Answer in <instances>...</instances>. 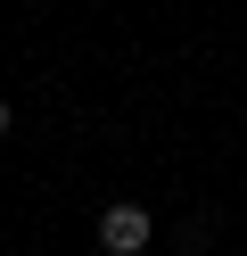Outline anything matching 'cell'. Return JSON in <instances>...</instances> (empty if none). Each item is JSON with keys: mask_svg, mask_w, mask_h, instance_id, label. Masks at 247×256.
<instances>
[{"mask_svg": "<svg viewBox=\"0 0 247 256\" xmlns=\"http://www.w3.org/2000/svg\"><path fill=\"white\" fill-rule=\"evenodd\" d=\"M148 240H157V223H148L140 198H115L107 215H99V248H107V256H140Z\"/></svg>", "mask_w": 247, "mask_h": 256, "instance_id": "cell-1", "label": "cell"}, {"mask_svg": "<svg viewBox=\"0 0 247 256\" xmlns=\"http://www.w3.org/2000/svg\"><path fill=\"white\" fill-rule=\"evenodd\" d=\"M0 140H8V100H0Z\"/></svg>", "mask_w": 247, "mask_h": 256, "instance_id": "cell-2", "label": "cell"}]
</instances>
